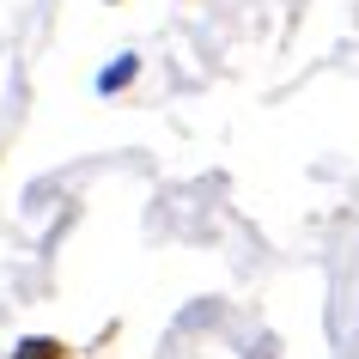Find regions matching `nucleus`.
Instances as JSON below:
<instances>
[{
    "mask_svg": "<svg viewBox=\"0 0 359 359\" xmlns=\"http://www.w3.org/2000/svg\"><path fill=\"white\" fill-rule=\"evenodd\" d=\"M13 359H74V347L55 335H25L19 347H13Z\"/></svg>",
    "mask_w": 359,
    "mask_h": 359,
    "instance_id": "2",
    "label": "nucleus"
},
{
    "mask_svg": "<svg viewBox=\"0 0 359 359\" xmlns=\"http://www.w3.org/2000/svg\"><path fill=\"white\" fill-rule=\"evenodd\" d=\"M134 79H140V55H134V49H128V55H116L110 67L97 74V92H104V97H116V92H128Z\"/></svg>",
    "mask_w": 359,
    "mask_h": 359,
    "instance_id": "1",
    "label": "nucleus"
}]
</instances>
